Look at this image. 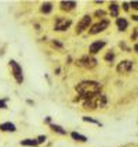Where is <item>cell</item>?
I'll return each instance as SVG.
<instances>
[{"label": "cell", "instance_id": "6da1fadb", "mask_svg": "<svg viewBox=\"0 0 138 147\" xmlns=\"http://www.w3.org/2000/svg\"><path fill=\"white\" fill-rule=\"evenodd\" d=\"M75 90L79 94V100H86L95 94H99L102 90V83L98 81H81L75 86Z\"/></svg>", "mask_w": 138, "mask_h": 147}, {"label": "cell", "instance_id": "7a4b0ae2", "mask_svg": "<svg viewBox=\"0 0 138 147\" xmlns=\"http://www.w3.org/2000/svg\"><path fill=\"white\" fill-rule=\"evenodd\" d=\"M8 68H10V72H11V75L15 79L17 83L22 85L24 83V71H22V67L19 65V63H17L15 60H10L8 61Z\"/></svg>", "mask_w": 138, "mask_h": 147}, {"label": "cell", "instance_id": "3957f363", "mask_svg": "<svg viewBox=\"0 0 138 147\" xmlns=\"http://www.w3.org/2000/svg\"><path fill=\"white\" fill-rule=\"evenodd\" d=\"M109 26H111V20L109 18H102V20H99L95 24H91V26L89 28L87 32H89L90 36H93V35H98V33L105 32Z\"/></svg>", "mask_w": 138, "mask_h": 147}, {"label": "cell", "instance_id": "277c9868", "mask_svg": "<svg viewBox=\"0 0 138 147\" xmlns=\"http://www.w3.org/2000/svg\"><path fill=\"white\" fill-rule=\"evenodd\" d=\"M71 25H72V18L58 16L55 17V21H54V31L55 32H64V31H68L71 28Z\"/></svg>", "mask_w": 138, "mask_h": 147}, {"label": "cell", "instance_id": "5b68a950", "mask_svg": "<svg viewBox=\"0 0 138 147\" xmlns=\"http://www.w3.org/2000/svg\"><path fill=\"white\" fill-rule=\"evenodd\" d=\"M97 64H98L97 58L94 56H91V54H86V56H83L81 58H79L76 61V65L81 67V68H86V69H93V68L97 67Z\"/></svg>", "mask_w": 138, "mask_h": 147}, {"label": "cell", "instance_id": "8992f818", "mask_svg": "<svg viewBox=\"0 0 138 147\" xmlns=\"http://www.w3.org/2000/svg\"><path fill=\"white\" fill-rule=\"evenodd\" d=\"M91 22H93L91 16L86 14V16L81 17L80 21H79L77 25H76V35H80V33H83L84 31H89V28L91 26Z\"/></svg>", "mask_w": 138, "mask_h": 147}, {"label": "cell", "instance_id": "52a82bcc", "mask_svg": "<svg viewBox=\"0 0 138 147\" xmlns=\"http://www.w3.org/2000/svg\"><path fill=\"white\" fill-rule=\"evenodd\" d=\"M133 68H134V61L133 60H123L116 65V71L120 75H127V74H130L133 71Z\"/></svg>", "mask_w": 138, "mask_h": 147}, {"label": "cell", "instance_id": "ba28073f", "mask_svg": "<svg viewBox=\"0 0 138 147\" xmlns=\"http://www.w3.org/2000/svg\"><path fill=\"white\" fill-rule=\"evenodd\" d=\"M105 46H106V40H104V39H101V40H94L89 46V54L94 56V54L99 53Z\"/></svg>", "mask_w": 138, "mask_h": 147}, {"label": "cell", "instance_id": "9c48e42d", "mask_svg": "<svg viewBox=\"0 0 138 147\" xmlns=\"http://www.w3.org/2000/svg\"><path fill=\"white\" fill-rule=\"evenodd\" d=\"M116 25H117V29H119L120 32H124V31H127V28H129V21H127V18H124V17H117V18H116Z\"/></svg>", "mask_w": 138, "mask_h": 147}, {"label": "cell", "instance_id": "30bf717a", "mask_svg": "<svg viewBox=\"0 0 138 147\" xmlns=\"http://www.w3.org/2000/svg\"><path fill=\"white\" fill-rule=\"evenodd\" d=\"M119 11H120L119 4H117L116 1H111V3H109V14H111V17H113V18L120 17L119 16Z\"/></svg>", "mask_w": 138, "mask_h": 147}, {"label": "cell", "instance_id": "8fae6325", "mask_svg": "<svg viewBox=\"0 0 138 147\" xmlns=\"http://www.w3.org/2000/svg\"><path fill=\"white\" fill-rule=\"evenodd\" d=\"M0 131L14 133V132H17V126L13 122H3V123H0Z\"/></svg>", "mask_w": 138, "mask_h": 147}, {"label": "cell", "instance_id": "7c38bea8", "mask_svg": "<svg viewBox=\"0 0 138 147\" xmlns=\"http://www.w3.org/2000/svg\"><path fill=\"white\" fill-rule=\"evenodd\" d=\"M75 7H76V1H61L59 3V8L62 11H66V13L72 11Z\"/></svg>", "mask_w": 138, "mask_h": 147}, {"label": "cell", "instance_id": "4fadbf2b", "mask_svg": "<svg viewBox=\"0 0 138 147\" xmlns=\"http://www.w3.org/2000/svg\"><path fill=\"white\" fill-rule=\"evenodd\" d=\"M53 8L54 7H53V3H51V1H44L40 7V13L44 14V16H47V14H50V13L53 11Z\"/></svg>", "mask_w": 138, "mask_h": 147}, {"label": "cell", "instance_id": "5bb4252c", "mask_svg": "<svg viewBox=\"0 0 138 147\" xmlns=\"http://www.w3.org/2000/svg\"><path fill=\"white\" fill-rule=\"evenodd\" d=\"M71 138H72L75 142H80V143H86L87 142V136H84V135H81L79 132H71Z\"/></svg>", "mask_w": 138, "mask_h": 147}, {"label": "cell", "instance_id": "9a60e30c", "mask_svg": "<svg viewBox=\"0 0 138 147\" xmlns=\"http://www.w3.org/2000/svg\"><path fill=\"white\" fill-rule=\"evenodd\" d=\"M21 146H25V147H37L39 143L36 139H24L21 140Z\"/></svg>", "mask_w": 138, "mask_h": 147}, {"label": "cell", "instance_id": "2e32d148", "mask_svg": "<svg viewBox=\"0 0 138 147\" xmlns=\"http://www.w3.org/2000/svg\"><path fill=\"white\" fill-rule=\"evenodd\" d=\"M50 128H51V131L58 133V135H66V131L61 126V125H57V123H50Z\"/></svg>", "mask_w": 138, "mask_h": 147}, {"label": "cell", "instance_id": "e0dca14e", "mask_svg": "<svg viewBox=\"0 0 138 147\" xmlns=\"http://www.w3.org/2000/svg\"><path fill=\"white\" fill-rule=\"evenodd\" d=\"M115 56H116V54H115V51L113 50H111V51H108V53L105 54L104 60H105L108 64H112V63H113V60H115Z\"/></svg>", "mask_w": 138, "mask_h": 147}, {"label": "cell", "instance_id": "ac0fdd59", "mask_svg": "<svg viewBox=\"0 0 138 147\" xmlns=\"http://www.w3.org/2000/svg\"><path fill=\"white\" fill-rule=\"evenodd\" d=\"M83 121L84 122H90V123H94V125H98V126H102V123L97 121V119H94L93 117H89V115H86V117H83Z\"/></svg>", "mask_w": 138, "mask_h": 147}, {"label": "cell", "instance_id": "d6986e66", "mask_svg": "<svg viewBox=\"0 0 138 147\" xmlns=\"http://www.w3.org/2000/svg\"><path fill=\"white\" fill-rule=\"evenodd\" d=\"M94 17H97L99 20L106 18V11H104V10H95V11H94Z\"/></svg>", "mask_w": 138, "mask_h": 147}, {"label": "cell", "instance_id": "ffe728a7", "mask_svg": "<svg viewBox=\"0 0 138 147\" xmlns=\"http://www.w3.org/2000/svg\"><path fill=\"white\" fill-rule=\"evenodd\" d=\"M51 45H53V47H55V49H62V47H64V45L58 40V39H54V40L51 42Z\"/></svg>", "mask_w": 138, "mask_h": 147}, {"label": "cell", "instance_id": "44dd1931", "mask_svg": "<svg viewBox=\"0 0 138 147\" xmlns=\"http://www.w3.org/2000/svg\"><path fill=\"white\" fill-rule=\"evenodd\" d=\"M36 140H37V143H39V144H41V143H44V142L47 140V136H46V135H40V136H37V138H36Z\"/></svg>", "mask_w": 138, "mask_h": 147}, {"label": "cell", "instance_id": "7402d4cb", "mask_svg": "<svg viewBox=\"0 0 138 147\" xmlns=\"http://www.w3.org/2000/svg\"><path fill=\"white\" fill-rule=\"evenodd\" d=\"M129 7L133 8L134 11H137L138 10V1H135V0H134V1H130V3H129Z\"/></svg>", "mask_w": 138, "mask_h": 147}, {"label": "cell", "instance_id": "603a6c76", "mask_svg": "<svg viewBox=\"0 0 138 147\" xmlns=\"http://www.w3.org/2000/svg\"><path fill=\"white\" fill-rule=\"evenodd\" d=\"M137 35H138V28H134V31H133V33H131V40L134 42H137Z\"/></svg>", "mask_w": 138, "mask_h": 147}, {"label": "cell", "instance_id": "cb8c5ba5", "mask_svg": "<svg viewBox=\"0 0 138 147\" xmlns=\"http://www.w3.org/2000/svg\"><path fill=\"white\" fill-rule=\"evenodd\" d=\"M6 101H7V98H4V100H0V108H1V110H7L8 107H7V103H6Z\"/></svg>", "mask_w": 138, "mask_h": 147}, {"label": "cell", "instance_id": "d4e9b609", "mask_svg": "<svg viewBox=\"0 0 138 147\" xmlns=\"http://www.w3.org/2000/svg\"><path fill=\"white\" fill-rule=\"evenodd\" d=\"M122 7H123V10H124V11H130V7H129V3H127V1H123Z\"/></svg>", "mask_w": 138, "mask_h": 147}, {"label": "cell", "instance_id": "484cf974", "mask_svg": "<svg viewBox=\"0 0 138 147\" xmlns=\"http://www.w3.org/2000/svg\"><path fill=\"white\" fill-rule=\"evenodd\" d=\"M44 122L49 123V125H50V123H51V117H47V118H44Z\"/></svg>", "mask_w": 138, "mask_h": 147}, {"label": "cell", "instance_id": "4316f807", "mask_svg": "<svg viewBox=\"0 0 138 147\" xmlns=\"http://www.w3.org/2000/svg\"><path fill=\"white\" fill-rule=\"evenodd\" d=\"M131 18H133V21H137V20H138V17H137V14H134V16L131 17Z\"/></svg>", "mask_w": 138, "mask_h": 147}, {"label": "cell", "instance_id": "83f0119b", "mask_svg": "<svg viewBox=\"0 0 138 147\" xmlns=\"http://www.w3.org/2000/svg\"><path fill=\"white\" fill-rule=\"evenodd\" d=\"M137 49H138V46H137V43H134V53H137Z\"/></svg>", "mask_w": 138, "mask_h": 147}, {"label": "cell", "instance_id": "f1b7e54d", "mask_svg": "<svg viewBox=\"0 0 138 147\" xmlns=\"http://www.w3.org/2000/svg\"><path fill=\"white\" fill-rule=\"evenodd\" d=\"M59 71H61V69H59V68H57V69H55V71H54V72L57 74V75H59Z\"/></svg>", "mask_w": 138, "mask_h": 147}]
</instances>
